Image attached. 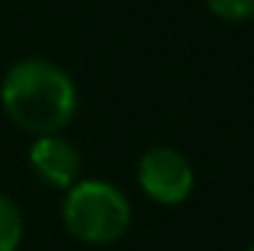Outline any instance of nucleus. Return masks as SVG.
<instances>
[{
    "mask_svg": "<svg viewBox=\"0 0 254 251\" xmlns=\"http://www.w3.org/2000/svg\"><path fill=\"white\" fill-rule=\"evenodd\" d=\"M0 104L6 116L33 136L60 133L77 110L74 80L60 65L42 57L15 63L0 83Z\"/></svg>",
    "mask_w": 254,
    "mask_h": 251,
    "instance_id": "1",
    "label": "nucleus"
},
{
    "mask_svg": "<svg viewBox=\"0 0 254 251\" xmlns=\"http://www.w3.org/2000/svg\"><path fill=\"white\" fill-rule=\"evenodd\" d=\"M130 201L104 181H80L63 201V222L71 237L86 246H110L130 228Z\"/></svg>",
    "mask_w": 254,
    "mask_h": 251,
    "instance_id": "2",
    "label": "nucleus"
},
{
    "mask_svg": "<svg viewBox=\"0 0 254 251\" xmlns=\"http://www.w3.org/2000/svg\"><path fill=\"white\" fill-rule=\"evenodd\" d=\"M136 178H139L142 192L163 207L184 204L192 195V187H195V172H192L190 160L181 151L166 148V145L148 148L142 154Z\"/></svg>",
    "mask_w": 254,
    "mask_h": 251,
    "instance_id": "3",
    "label": "nucleus"
},
{
    "mask_svg": "<svg viewBox=\"0 0 254 251\" xmlns=\"http://www.w3.org/2000/svg\"><path fill=\"white\" fill-rule=\"evenodd\" d=\"M30 169L48 187L71 189L80 175V151L60 133L36 136V142L30 145Z\"/></svg>",
    "mask_w": 254,
    "mask_h": 251,
    "instance_id": "4",
    "label": "nucleus"
},
{
    "mask_svg": "<svg viewBox=\"0 0 254 251\" xmlns=\"http://www.w3.org/2000/svg\"><path fill=\"white\" fill-rule=\"evenodd\" d=\"M24 237V219L12 198L0 195V251H18Z\"/></svg>",
    "mask_w": 254,
    "mask_h": 251,
    "instance_id": "5",
    "label": "nucleus"
},
{
    "mask_svg": "<svg viewBox=\"0 0 254 251\" xmlns=\"http://www.w3.org/2000/svg\"><path fill=\"white\" fill-rule=\"evenodd\" d=\"M204 3L216 18L231 24H243L254 18V0H204Z\"/></svg>",
    "mask_w": 254,
    "mask_h": 251,
    "instance_id": "6",
    "label": "nucleus"
},
{
    "mask_svg": "<svg viewBox=\"0 0 254 251\" xmlns=\"http://www.w3.org/2000/svg\"><path fill=\"white\" fill-rule=\"evenodd\" d=\"M249 251H254V246H252V249H249Z\"/></svg>",
    "mask_w": 254,
    "mask_h": 251,
    "instance_id": "7",
    "label": "nucleus"
}]
</instances>
